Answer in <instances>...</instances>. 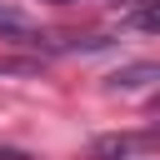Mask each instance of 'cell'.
Segmentation results:
<instances>
[{"label": "cell", "mask_w": 160, "mask_h": 160, "mask_svg": "<svg viewBox=\"0 0 160 160\" xmlns=\"http://www.w3.org/2000/svg\"><path fill=\"white\" fill-rule=\"evenodd\" d=\"M90 155L95 160H155V140L150 135H100Z\"/></svg>", "instance_id": "cell-1"}, {"label": "cell", "mask_w": 160, "mask_h": 160, "mask_svg": "<svg viewBox=\"0 0 160 160\" xmlns=\"http://www.w3.org/2000/svg\"><path fill=\"white\" fill-rule=\"evenodd\" d=\"M150 80H160V65H125V70H115L110 75V90H140V85H150Z\"/></svg>", "instance_id": "cell-2"}, {"label": "cell", "mask_w": 160, "mask_h": 160, "mask_svg": "<svg viewBox=\"0 0 160 160\" xmlns=\"http://www.w3.org/2000/svg\"><path fill=\"white\" fill-rule=\"evenodd\" d=\"M0 35H20V40H30V45H40L45 35H35V25L20 15V10H10L5 0H0Z\"/></svg>", "instance_id": "cell-3"}, {"label": "cell", "mask_w": 160, "mask_h": 160, "mask_svg": "<svg viewBox=\"0 0 160 160\" xmlns=\"http://www.w3.org/2000/svg\"><path fill=\"white\" fill-rule=\"evenodd\" d=\"M135 25L140 30H160V0H150L145 10H135Z\"/></svg>", "instance_id": "cell-4"}]
</instances>
